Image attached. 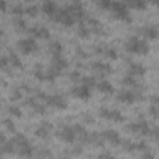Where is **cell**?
I'll return each mask as SVG.
<instances>
[{"instance_id": "cell-1", "label": "cell", "mask_w": 159, "mask_h": 159, "mask_svg": "<svg viewBox=\"0 0 159 159\" xmlns=\"http://www.w3.org/2000/svg\"><path fill=\"white\" fill-rule=\"evenodd\" d=\"M124 47L128 52L137 53V55H147L150 50L149 43L145 40H142L137 36H130L129 39H127Z\"/></svg>"}, {"instance_id": "cell-21", "label": "cell", "mask_w": 159, "mask_h": 159, "mask_svg": "<svg viewBox=\"0 0 159 159\" xmlns=\"http://www.w3.org/2000/svg\"><path fill=\"white\" fill-rule=\"evenodd\" d=\"M41 10H42L43 14H46L48 16H52L57 11V7H56V4L52 0H45L41 5Z\"/></svg>"}, {"instance_id": "cell-28", "label": "cell", "mask_w": 159, "mask_h": 159, "mask_svg": "<svg viewBox=\"0 0 159 159\" xmlns=\"http://www.w3.org/2000/svg\"><path fill=\"white\" fill-rule=\"evenodd\" d=\"M45 71L46 70H43L42 65H36L34 68V76L40 81H46L45 80Z\"/></svg>"}, {"instance_id": "cell-25", "label": "cell", "mask_w": 159, "mask_h": 159, "mask_svg": "<svg viewBox=\"0 0 159 159\" xmlns=\"http://www.w3.org/2000/svg\"><path fill=\"white\" fill-rule=\"evenodd\" d=\"M7 58H9V62H10V66L15 67V68H22V62L21 60L19 58V56L15 53V52H9L7 55Z\"/></svg>"}, {"instance_id": "cell-51", "label": "cell", "mask_w": 159, "mask_h": 159, "mask_svg": "<svg viewBox=\"0 0 159 159\" xmlns=\"http://www.w3.org/2000/svg\"><path fill=\"white\" fill-rule=\"evenodd\" d=\"M26 1H31V0H26Z\"/></svg>"}, {"instance_id": "cell-34", "label": "cell", "mask_w": 159, "mask_h": 159, "mask_svg": "<svg viewBox=\"0 0 159 159\" xmlns=\"http://www.w3.org/2000/svg\"><path fill=\"white\" fill-rule=\"evenodd\" d=\"M7 112H9L11 116L16 117V118H20V117L22 116V112L20 111V108H19V107H15V106H9V107H7Z\"/></svg>"}, {"instance_id": "cell-14", "label": "cell", "mask_w": 159, "mask_h": 159, "mask_svg": "<svg viewBox=\"0 0 159 159\" xmlns=\"http://www.w3.org/2000/svg\"><path fill=\"white\" fill-rule=\"evenodd\" d=\"M138 32L147 40H155L159 39V30L154 26H143L138 29Z\"/></svg>"}, {"instance_id": "cell-30", "label": "cell", "mask_w": 159, "mask_h": 159, "mask_svg": "<svg viewBox=\"0 0 159 159\" xmlns=\"http://www.w3.org/2000/svg\"><path fill=\"white\" fill-rule=\"evenodd\" d=\"M102 53H103L106 57H108L109 60H116V58L118 57L117 51H116L114 48H112V47H104L103 51H102Z\"/></svg>"}, {"instance_id": "cell-17", "label": "cell", "mask_w": 159, "mask_h": 159, "mask_svg": "<svg viewBox=\"0 0 159 159\" xmlns=\"http://www.w3.org/2000/svg\"><path fill=\"white\" fill-rule=\"evenodd\" d=\"M29 32L37 39H50V31L45 26H34L29 29Z\"/></svg>"}, {"instance_id": "cell-48", "label": "cell", "mask_w": 159, "mask_h": 159, "mask_svg": "<svg viewBox=\"0 0 159 159\" xmlns=\"http://www.w3.org/2000/svg\"><path fill=\"white\" fill-rule=\"evenodd\" d=\"M1 10L2 12L6 11V0H1Z\"/></svg>"}, {"instance_id": "cell-15", "label": "cell", "mask_w": 159, "mask_h": 159, "mask_svg": "<svg viewBox=\"0 0 159 159\" xmlns=\"http://www.w3.org/2000/svg\"><path fill=\"white\" fill-rule=\"evenodd\" d=\"M102 134H103V138L108 143H111L112 145H114V147H117V145H119L122 143V139H120L119 134L116 130H113V129H106V130L102 132Z\"/></svg>"}, {"instance_id": "cell-19", "label": "cell", "mask_w": 159, "mask_h": 159, "mask_svg": "<svg viewBox=\"0 0 159 159\" xmlns=\"http://www.w3.org/2000/svg\"><path fill=\"white\" fill-rule=\"evenodd\" d=\"M145 67L142 63H137V62H130L128 66V73L132 76H143L145 73Z\"/></svg>"}, {"instance_id": "cell-16", "label": "cell", "mask_w": 159, "mask_h": 159, "mask_svg": "<svg viewBox=\"0 0 159 159\" xmlns=\"http://www.w3.org/2000/svg\"><path fill=\"white\" fill-rule=\"evenodd\" d=\"M52 127H53L52 123H50V122H47V120H43V122L36 128V130H35V135L39 137V138L45 139V138L48 137L50 130L52 129Z\"/></svg>"}, {"instance_id": "cell-6", "label": "cell", "mask_w": 159, "mask_h": 159, "mask_svg": "<svg viewBox=\"0 0 159 159\" xmlns=\"http://www.w3.org/2000/svg\"><path fill=\"white\" fill-rule=\"evenodd\" d=\"M125 128H127V130H129V132H132V133H135V134H139V135H143V137L149 135V134L152 133L148 122L144 120V119L138 120V122L129 123V124H127Z\"/></svg>"}, {"instance_id": "cell-40", "label": "cell", "mask_w": 159, "mask_h": 159, "mask_svg": "<svg viewBox=\"0 0 159 159\" xmlns=\"http://www.w3.org/2000/svg\"><path fill=\"white\" fill-rule=\"evenodd\" d=\"M20 89H21V87L12 89V93H11V99H12V101H19V99L21 98L22 94H21V91H20Z\"/></svg>"}, {"instance_id": "cell-2", "label": "cell", "mask_w": 159, "mask_h": 159, "mask_svg": "<svg viewBox=\"0 0 159 159\" xmlns=\"http://www.w3.org/2000/svg\"><path fill=\"white\" fill-rule=\"evenodd\" d=\"M12 139H14V143H15V152H16L17 155L25 157V158H29V157L34 155V148H32L31 143L29 142V139L24 134L17 133Z\"/></svg>"}, {"instance_id": "cell-42", "label": "cell", "mask_w": 159, "mask_h": 159, "mask_svg": "<svg viewBox=\"0 0 159 159\" xmlns=\"http://www.w3.org/2000/svg\"><path fill=\"white\" fill-rule=\"evenodd\" d=\"M148 112H149V114H150L153 118H158V117H159V108L155 107V106H150L149 109H148Z\"/></svg>"}, {"instance_id": "cell-41", "label": "cell", "mask_w": 159, "mask_h": 159, "mask_svg": "<svg viewBox=\"0 0 159 159\" xmlns=\"http://www.w3.org/2000/svg\"><path fill=\"white\" fill-rule=\"evenodd\" d=\"M67 76H68V78H70L71 81H73V82H77V81H80V78H81V75H80L78 71H72V72H70Z\"/></svg>"}, {"instance_id": "cell-11", "label": "cell", "mask_w": 159, "mask_h": 159, "mask_svg": "<svg viewBox=\"0 0 159 159\" xmlns=\"http://www.w3.org/2000/svg\"><path fill=\"white\" fill-rule=\"evenodd\" d=\"M71 94L76 98H80V99H83V101H87L89 97H91V88L84 86V84H81V86H75L72 89H71Z\"/></svg>"}, {"instance_id": "cell-52", "label": "cell", "mask_w": 159, "mask_h": 159, "mask_svg": "<svg viewBox=\"0 0 159 159\" xmlns=\"http://www.w3.org/2000/svg\"><path fill=\"white\" fill-rule=\"evenodd\" d=\"M158 68H159V65H158Z\"/></svg>"}, {"instance_id": "cell-27", "label": "cell", "mask_w": 159, "mask_h": 159, "mask_svg": "<svg viewBox=\"0 0 159 159\" xmlns=\"http://www.w3.org/2000/svg\"><path fill=\"white\" fill-rule=\"evenodd\" d=\"M89 34H91V30L83 22H80V25L77 27V35L80 37H82V39H87L89 36Z\"/></svg>"}, {"instance_id": "cell-20", "label": "cell", "mask_w": 159, "mask_h": 159, "mask_svg": "<svg viewBox=\"0 0 159 159\" xmlns=\"http://www.w3.org/2000/svg\"><path fill=\"white\" fill-rule=\"evenodd\" d=\"M51 65H52L53 67L58 68L60 71H62V70L67 68L68 62H67V60H66L62 55H56V56H52V63H51Z\"/></svg>"}, {"instance_id": "cell-24", "label": "cell", "mask_w": 159, "mask_h": 159, "mask_svg": "<svg viewBox=\"0 0 159 159\" xmlns=\"http://www.w3.org/2000/svg\"><path fill=\"white\" fill-rule=\"evenodd\" d=\"M127 6L135 10H144L147 7V0H127Z\"/></svg>"}, {"instance_id": "cell-5", "label": "cell", "mask_w": 159, "mask_h": 159, "mask_svg": "<svg viewBox=\"0 0 159 159\" xmlns=\"http://www.w3.org/2000/svg\"><path fill=\"white\" fill-rule=\"evenodd\" d=\"M51 19L56 22H60L63 26H72L75 22V17L71 15V12L66 9H57V11L51 16Z\"/></svg>"}, {"instance_id": "cell-44", "label": "cell", "mask_w": 159, "mask_h": 159, "mask_svg": "<svg viewBox=\"0 0 159 159\" xmlns=\"http://www.w3.org/2000/svg\"><path fill=\"white\" fill-rule=\"evenodd\" d=\"M82 153V147L81 145H77V147H75L73 149H71V152H70V154L71 155H80Z\"/></svg>"}, {"instance_id": "cell-33", "label": "cell", "mask_w": 159, "mask_h": 159, "mask_svg": "<svg viewBox=\"0 0 159 159\" xmlns=\"http://www.w3.org/2000/svg\"><path fill=\"white\" fill-rule=\"evenodd\" d=\"M120 144H122L123 149H124L125 152H128V153H132V152L137 150V149H135V143H133V142H129V140H122Z\"/></svg>"}, {"instance_id": "cell-7", "label": "cell", "mask_w": 159, "mask_h": 159, "mask_svg": "<svg viewBox=\"0 0 159 159\" xmlns=\"http://www.w3.org/2000/svg\"><path fill=\"white\" fill-rule=\"evenodd\" d=\"M98 116L101 118H104L107 120H113V122H123L124 120V117L119 111L108 109V108H104V107L98 109Z\"/></svg>"}, {"instance_id": "cell-12", "label": "cell", "mask_w": 159, "mask_h": 159, "mask_svg": "<svg viewBox=\"0 0 159 159\" xmlns=\"http://www.w3.org/2000/svg\"><path fill=\"white\" fill-rule=\"evenodd\" d=\"M67 10L71 12V15L75 19L82 20L83 16H84V10H83V6H82V4H81L80 0H73V2L67 6Z\"/></svg>"}, {"instance_id": "cell-23", "label": "cell", "mask_w": 159, "mask_h": 159, "mask_svg": "<svg viewBox=\"0 0 159 159\" xmlns=\"http://www.w3.org/2000/svg\"><path fill=\"white\" fill-rule=\"evenodd\" d=\"M0 148H1V154H10V153H14L15 152V143H14V139H9L4 143L0 144Z\"/></svg>"}, {"instance_id": "cell-37", "label": "cell", "mask_w": 159, "mask_h": 159, "mask_svg": "<svg viewBox=\"0 0 159 159\" xmlns=\"http://www.w3.org/2000/svg\"><path fill=\"white\" fill-rule=\"evenodd\" d=\"M26 14H27L29 16H31V17L37 16V14H39V7H37L36 5H31V6L26 7Z\"/></svg>"}, {"instance_id": "cell-22", "label": "cell", "mask_w": 159, "mask_h": 159, "mask_svg": "<svg viewBox=\"0 0 159 159\" xmlns=\"http://www.w3.org/2000/svg\"><path fill=\"white\" fill-rule=\"evenodd\" d=\"M96 87H97V89L99 91V92H103V93H113V86L107 81V80H101L99 82H97V84H96Z\"/></svg>"}, {"instance_id": "cell-9", "label": "cell", "mask_w": 159, "mask_h": 159, "mask_svg": "<svg viewBox=\"0 0 159 159\" xmlns=\"http://www.w3.org/2000/svg\"><path fill=\"white\" fill-rule=\"evenodd\" d=\"M56 135H57L61 140H63V142H66V143H73V140L77 138L73 125H63V127L61 128V130L57 132Z\"/></svg>"}, {"instance_id": "cell-46", "label": "cell", "mask_w": 159, "mask_h": 159, "mask_svg": "<svg viewBox=\"0 0 159 159\" xmlns=\"http://www.w3.org/2000/svg\"><path fill=\"white\" fill-rule=\"evenodd\" d=\"M77 55H78V56H81V57H83V58H86V57H88V56H89V55H88L87 52H84V51H83V48H81V47H78V48H77Z\"/></svg>"}, {"instance_id": "cell-8", "label": "cell", "mask_w": 159, "mask_h": 159, "mask_svg": "<svg viewBox=\"0 0 159 159\" xmlns=\"http://www.w3.org/2000/svg\"><path fill=\"white\" fill-rule=\"evenodd\" d=\"M17 48L20 50L21 53H24V55H30V53L37 51L39 46H37L36 41H35L32 37H30V39H22V40H20V41L17 42Z\"/></svg>"}, {"instance_id": "cell-31", "label": "cell", "mask_w": 159, "mask_h": 159, "mask_svg": "<svg viewBox=\"0 0 159 159\" xmlns=\"http://www.w3.org/2000/svg\"><path fill=\"white\" fill-rule=\"evenodd\" d=\"M14 26H15V29H16L17 31H25V30H26V22H25V20H22L20 16L14 19Z\"/></svg>"}, {"instance_id": "cell-45", "label": "cell", "mask_w": 159, "mask_h": 159, "mask_svg": "<svg viewBox=\"0 0 159 159\" xmlns=\"http://www.w3.org/2000/svg\"><path fill=\"white\" fill-rule=\"evenodd\" d=\"M82 117H83V120H84L86 123H91V124L94 123V119H93V117H92L91 114H86V113H84V114H82Z\"/></svg>"}, {"instance_id": "cell-29", "label": "cell", "mask_w": 159, "mask_h": 159, "mask_svg": "<svg viewBox=\"0 0 159 159\" xmlns=\"http://www.w3.org/2000/svg\"><path fill=\"white\" fill-rule=\"evenodd\" d=\"M122 84H123V86H128V87H138V82L133 78L132 75H128V76L123 77Z\"/></svg>"}, {"instance_id": "cell-47", "label": "cell", "mask_w": 159, "mask_h": 159, "mask_svg": "<svg viewBox=\"0 0 159 159\" xmlns=\"http://www.w3.org/2000/svg\"><path fill=\"white\" fill-rule=\"evenodd\" d=\"M152 134L154 135V138H155V140H157V143L159 144V127H157V128H154V129H153V132H152Z\"/></svg>"}, {"instance_id": "cell-32", "label": "cell", "mask_w": 159, "mask_h": 159, "mask_svg": "<svg viewBox=\"0 0 159 159\" xmlns=\"http://www.w3.org/2000/svg\"><path fill=\"white\" fill-rule=\"evenodd\" d=\"M81 82H82V84H84V86H87V87H89V88H92V87H94V86L97 84V81H96V78H94L93 76L82 77Z\"/></svg>"}, {"instance_id": "cell-26", "label": "cell", "mask_w": 159, "mask_h": 159, "mask_svg": "<svg viewBox=\"0 0 159 159\" xmlns=\"http://www.w3.org/2000/svg\"><path fill=\"white\" fill-rule=\"evenodd\" d=\"M48 51L52 53V56L61 55V52H62V45H61L58 41H52V42L48 45Z\"/></svg>"}, {"instance_id": "cell-43", "label": "cell", "mask_w": 159, "mask_h": 159, "mask_svg": "<svg viewBox=\"0 0 159 159\" xmlns=\"http://www.w3.org/2000/svg\"><path fill=\"white\" fill-rule=\"evenodd\" d=\"M149 101H150V104H152V106H155V107L159 108V94H153V96H150Z\"/></svg>"}, {"instance_id": "cell-13", "label": "cell", "mask_w": 159, "mask_h": 159, "mask_svg": "<svg viewBox=\"0 0 159 159\" xmlns=\"http://www.w3.org/2000/svg\"><path fill=\"white\" fill-rule=\"evenodd\" d=\"M92 70L101 77H104L107 75H111L113 72V68L108 65V63H103V62H93L91 65Z\"/></svg>"}, {"instance_id": "cell-18", "label": "cell", "mask_w": 159, "mask_h": 159, "mask_svg": "<svg viewBox=\"0 0 159 159\" xmlns=\"http://www.w3.org/2000/svg\"><path fill=\"white\" fill-rule=\"evenodd\" d=\"M104 138H103V134L102 132L98 133V132H92L89 133V139H88V144L93 145V147H97V148H102L104 145Z\"/></svg>"}, {"instance_id": "cell-38", "label": "cell", "mask_w": 159, "mask_h": 159, "mask_svg": "<svg viewBox=\"0 0 159 159\" xmlns=\"http://www.w3.org/2000/svg\"><path fill=\"white\" fill-rule=\"evenodd\" d=\"M97 2H98V6L104 10L111 9V5H112V0H98Z\"/></svg>"}, {"instance_id": "cell-49", "label": "cell", "mask_w": 159, "mask_h": 159, "mask_svg": "<svg viewBox=\"0 0 159 159\" xmlns=\"http://www.w3.org/2000/svg\"><path fill=\"white\" fill-rule=\"evenodd\" d=\"M152 4H154V5H157L158 7H159V0H149Z\"/></svg>"}, {"instance_id": "cell-4", "label": "cell", "mask_w": 159, "mask_h": 159, "mask_svg": "<svg viewBox=\"0 0 159 159\" xmlns=\"http://www.w3.org/2000/svg\"><path fill=\"white\" fill-rule=\"evenodd\" d=\"M117 99L123 103H133L135 101H143L144 94L140 91H130V89H122L117 94Z\"/></svg>"}, {"instance_id": "cell-10", "label": "cell", "mask_w": 159, "mask_h": 159, "mask_svg": "<svg viewBox=\"0 0 159 159\" xmlns=\"http://www.w3.org/2000/svg\"><path fill=\"white\" fill-rule=\"evenodd\" d=\"M43 101L50 107H53V108H57V109H66L67 108V102L61 96H56V94L48 96V94H46V97L43 98Z\"/></svg>"}, {"instance_id": "cell-50", "label": "cell", "mask_w": 159, "mask_h": 159, "mask_svg": "<svg viewBox=\"0 0 159 159\" xmlns=\"http://www.w3.org/2000/svg\"><path fill=\"white\" fill-rule=\"evenodd\" d=\"M98 157H112V154L111 153H106V154H99Z\"/></svg>"}, {"instance_id": "cell-3", "label": "cell", "mask_w": 159, "mask_h": 159, "mask_svg": "<svg viewBox=\"0 0 159 159\" xmlns=\"http://www.w3.org/2000/svg\"><path fill=\"white\" fill-rule=\"evenodd\" d=\"M113 14V16L118 20H122V21H127V22H130V15H129V11L127 9V5H124L123 2H119V1H114L112 2L111 5V9H109Z\"/></svg>"}, {"instance_id": "cell-35", "label": "cell", "mask_w": 159, "mask_h": 159, "mask_svg": "<svg viewBox=\"0 0 159 159\" xmlns=\"http://www.w3.org/2000/svg\"><path fill=\"white\" fill-rule=\"evenodd\" d=\"M31 108L36 112V113H39V114H45L46 113V109H45V106H42L41 103H37L36 101L32 103V106H31Z\"/></svg>"}, {"instance_id": "cell-39", "label": "cell", "mask_w": 159, "mask_h": 159, "mask_svg": "<svg viewBox=\"0 0 159 159\" xmlns=\"http://www.w3.org/2000/svg\"><path fill=\"white\" fill-rule=\"evenodd\" d=\"M4 125L6 127V129L9 132H15V124H14V122L11 119H9V118L4 119Z\"/></svg>"}, {"instance_id": "cell-36", "label": "cell", "mask_w": 159, "mask_h": 159, "mask_svg": "<svg viewBox=\"0 0 159 159\" xmlns=\"http://www.w3.org/2000/svg\"><path fill=\"white\" fill-rule=\"evenodd\" d=\"M11 12L14 14V15H17V16H21L24 12H26V9H24L22 7V5H15V6H12L11 7Z\"/></svg>"}]
</instances>
